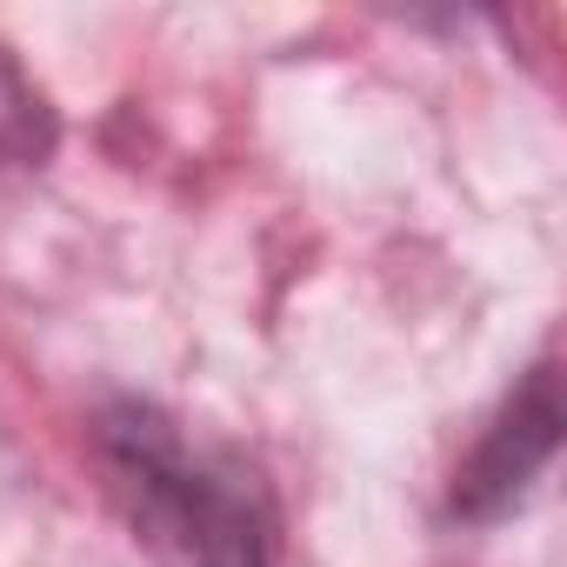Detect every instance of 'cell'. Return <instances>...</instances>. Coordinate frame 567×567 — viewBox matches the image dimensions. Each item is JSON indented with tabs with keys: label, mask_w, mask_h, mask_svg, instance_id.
Returning <instances> with one entry per match:
<instances>
[{
	"label": "cell",
	"mask_w": 567,
	"mask_h": 567,
	"mask_svg": "<svg viewBox=\"0 0 567 567\" xmlns=\"http://www.w3.org/2000/svg\"><path fill=\"white\" fill-rule=\"evenodd\" d=\"M94 467L154 567H280V507L220 441L187 434L161 401H101Z\"/></svg>",
	"instance_id": "cell-1"
},
{
	"label": "cell",
	"mask_w": 567,
	"mask_h": 567,
	"mask_svg": "<svg viewBox=\"0 0 567 567\" xmlns=\"http://www.w3.org/2000/svg\"><path fill=\"white\" fill-rule=\"evenodd\" d=\"M554 454H560V374H554V354H540L507 388V401L474 434V447L461 454V467L447 481V514L467 527L507 520L514 507H527V494L540 487Z\"/></svg>",
	"instance_id": "cell-2"
}]
</instances>
